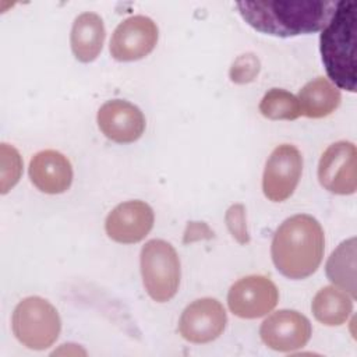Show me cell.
<instances>
[{"label": "cell", "mask_w": 357, "mask_h": 357, "mask_svg": "<svg viewBox=\"0 0 357 357\" xmlns=\"http://www.w3.org/2000/svg\"><path fill=\"white\" fill-rule=\"evenodd\" d=\"M279 300L276 284L264 275H248L231 284L227 293L230 311L244 319H255L271 312Z\"/></svg>", "instance_id": "8"}, {"label": "cell", "mask_w": 357, "mask_h": 357, "mask_svg": "<svg viewBox=\"0 0 357 357\" xmlns=\"http://www.w3.org/2000/svg\"><path fill=\"white\" fill-rule=\"evenodd\" d=\"M301 173V152L290 144L276 146L265 163L262 174L264 195L272 202L286 201L293 195Z\"/></svg>", "instance_id": "6"}, {"label": "cell", "mask_w": 357, "mask_h": 357, "mask_svg": "<svg viewBox=\"0 0 357 357\" xmlns=\"http://www.w3.org/2000/svg\"><path fill=\"white\" fill-rule=\"evenodd\" d=\"M1 192L14 187L22 172V160L18 151L8 144H1Z\"/></svg>", "instance_id": "20"}, {"label": "cell", "mask_w": 357, "mask_h": 357, "mask_svg": "<svg viewBox=\"0 0 357 357\" xmlns=\"http://www.w3.org/2000/svg\"><path fill=\"white\" fill-rule=\"evenodd\" d=\"M29 178L45 194H61L73 183V166L67 156L54 149H45L33 155L29 162Z\"/></svg>", "instance_id": "14"}, {"label": "cell", "mask_w": 357, "mask_h": 357, "mask_svg": "<svg viewBox=\"0 0 357 357\" xmlns=\"http://www.w3.org/2000/svg\"><path fill=\"white\" fill-rule=\"evenodd\" d=\"M13 333L28 349L45 350L59 337L61 319L53 304L39 296L22 298L11 318Z\"/></svg>", "instance_id": "4"}, {"label": "cell", "mask_w": 357, "mask_h": 357, "mask_svg": "<svg viewBox=\"0 0 357 357\" xmlns=\"http://www.w3.org/2000/svg\"><path fill=\"white\" fill-rule=\"evenodd\" d=\"M201 234H209V236H213V231L209 230V227L202 223V222H191L188 223L187 226V230H185V236H184V243L187 241H194V240H198V238H202Z\"/></svg>", "instance_id": "23"}, {"label": "cell", "mask_w": 357, "mask_h": 357, "mask_svg": "<svg viewBox=\"0 0 357 357\" xmlns=\"http://www.w3.org/2000/svg\"><path fill=\"white\" fill-rule=\"evenodd\" d=\"M142 283L156 303L172 300L180 286V258L174 247L160 238L145 243L139 255Z\"/></svg>", "instance_id": "5"}, {"label": "cell", "mask_w": 357, "mask_h": 357, "mask_svg": "<svg viewBox=\"0 0 357 357\" xmlns=\"http://www.w3.org/2000/svg\"><path fill=\"white\" fill-rule=\"evenodd\" d=\"M102 134L117 144L135 142L145 131V116L138 106L128 100L112 99L105 102L96 116Z\"/></svg>", "instance_id": "13"}, {"label": "cell", "mask_w": 357, "mask_h": 357, "mask_svg": "<svg viewBox=\"0 0 357 357\" xmlns=\"http://www.w3.org/2000/svg\"><path fill=\"white\" fill-rule=\"evenodd\" d=\"M225 220L229 231L240 244H247L250 241L245 222V208L243 204L231 205L226 212Z\"/></svg>", "instance_id": "22"}, {"label": "cell", "mask_w": 357, "mask_h": 357, "mask_svg": "<svg viewBox=\"0 0 357 357\" xmlns=\"http://www.w3.org/2000/svg\"><path fill=\"white\" fill-rule=\"evenodd\" d=\"M259 112L269 120H296L301 116L298 99L286 89L272 88L259 102Z\"/></svg>", "instance_id": "19"}, {"label": "cell", "mask_w": 357, "mask_h": 357, "mask_svg": "<svg viewBox=\"0 0 357 357\" xmlns=\"http://www.w3.org/2000/svg\"><path fill=\"white\" fill-rule=\"evenodd\" d=\"M356 3L337 1L333 15L319 36L322 63L331 82L356 92Z\"/></svg>", "instance_id": "3"}, {"label": "cell", "mask_w": 357, "mask_h": 357, "mask_svg": "<svg viewBox=\"0 0 357 357\" xmlns=\"http://www.w3.org/2000/svg\"><path fill=\"white\" fill-rule=\"evenodd\" d=\"M159 29L145 15H132L121 21L113 31L109 50L117 61H135L148 56L156 46Z\"/></svg>", "instance_id": "9"}, {"label": "cell", "mask_w": 357, "mask_h": 357, "mask_svg": "<svg viewBox=\"0 0 357 357\" xmlns=\"http://www.w3.org/2000/svg\"><path fill=\"white\" fill-rule=\"evenodd\" d=\"M105 36L103 20L96 13L86 11L79 14L74 20L70 33V45L74 57L81 63L93 61L103 47Z\"/></svg>", "instance_id": "15"}, {"label": "cell", "mask_w": 357, "mask_h": 357, "mask_svg": "<svg viewBox=\"0 0 357 357\" xmlns=\"http://www.w3.org/2000/svg\"><path fill=\"white\" fill-rule=\"evenodd\" d=\"M155 215L152 208L139 199L126 201L114 206L105 220L106 234L116 243L134 244L152 230Z\"/></svg>", "instance_id": "12"}, {"label": "cell", "mask_w": 357, "mask_h": 357, "mask_svg": "<svg viewBox=\"0 0 357 357\" xmlns=\"http://www.w3.org/2000/svg\"><path fill=\"white\" fill-rule=\"evenodd\" d=\"M318 180L329 192L350 195L357 190V149L350 141L329 145L318 163Z\"/></svg>", "instance_id": "7"}, {"label": "cell", "mask_w": 357, "mask_h": 357, "mask_svg": "<svg viewBox=\"0 0 357 357\" xmlns=\"http://www.w3.org/2000/svg\"><path fill=\"white\" fill-rule=\"evenodd\" d=\"M311 311L318 322L326 326H339L353 312V297L343 289L325 286L314 296Z\"/></svg>", "instance_id": "17"}, {"label": "cell", "mask_w": 357, "mask_h": 357, "mask_svg": "<svg viewBox=\"0 0 357 357\" xmlns=\"http://www.w3.org/2000/svg\"><path fill=\"white\" fill-rule=\"evenodd\" d=\"M227 324V315L216 298L204 297L188 304L181 312L178 332L183 339L202 344L218 339Z\"/></svg>", "instance_id": "10"}, {"label": "cell", "mask_w": 357, "mask_h": 357, "mask_svg": "<svg viewBox=\"0 0 357 357\" xmlns=\"http://www.w3.org/2000/svg\"><path fill=\"white\" fill-rule=\"evenodd\" d=\"M326 276L356 298V238L342 241L326 261Z\"/></svg>", "instance_id": "18"}, {"label": "cell", "mask_w": 357, "mask_h": 357, "mask_svg": "<svg viewBox=\"0 0 357 357\" xmlns=\"http://www.w3.org/2000/svg\"><path fill=\"white\" fill-rule=\"evenodd\" d=\"M325 251V234L321 223L311 215L287 218L276 229L271 255L276 269L286 278L298 280L315 273Z\"/></svg>", "instance_id": "2"}, {"label": "cell", "mask_w": 357, "mask_h": 357, "mask_svg": "<svg viewBox=\"0 0 357 357\" xmlns=\"http://www.w3.org/2000/svg\"><path fill=\"white\" fill-rule=\"evenodd\" d=\"M337 1L275 0L236 3L243 20L258 32L289 38L322 31Z\"/></svg>", "instance_id": "1"}, {"label": "cell", "mask_w": 357, "mask_h": 357, "mask_svg": "<svg viewBox=\"0 0 357 357\" xmlns=\"http://www.w3.org/2000/svg\"><path fill=\"white\" fill-rule=\"evenodd\" d=\"M301 116L322 119L333 113L342 100L340 91L325 77H317L307 82L298 92Z\"/></svg>", "instance_id": "16"}, {"label": "cell", "mask_w": 357, "mask_h": 357, "mask_svg": "<svg viewBox=\"0 0 357 357\" xmlns=\"http://www.w3.org/2000/svg\"><path fill=\"white\" fill-rule=\"evenodd\" d=\"M259 68V59L254 53H244L233 61L229 75L236 84H248L257 78Z\"/></svg>", "instance_id": "21"}, {"label": "cell", "mask_w": 357, "mask_h": 357, "mask_svg": "<svg viewBox=\"0 0 357 357\" xmlns=\"http://www.w3.org/2000/svg\"><path fill=\"white\" fill-rule=\"evenodd\" d=\"M312 335L305 315L294 310H279L271 314L259 328L262 342L276 351H293L304 347Z\"/></svg>", "instance_id": "11"}]
</instances>
